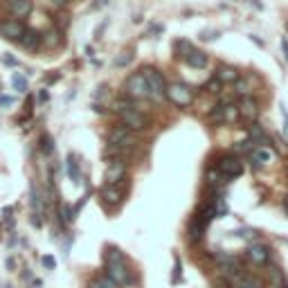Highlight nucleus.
I'll list each match as a JSON object with an SVG mask.
<instances>
[{"label":"nucleus","instance_id":"f257e3e1","mask_svg":"<svg viewBox=\"0 0 288 288\" xmlns=\"http://www.w3.org/2000/svg\"><path fill=\"white\" fill-rule=\"evenodd\" d=\"M106 277L117 286H131L133 284V273L128 270L126 264L122 261H108L106 264Z\"/></svg>","mask_w":288,"mask_h":288},{"label":"nucleus","instance_id":"f03ea898","mask_svg":"<svg viewBox=\"0 0 288 288\" xmlns=\"http://www.w3.org/2000/svg\"><path fill=\"white\" fill-rule=\"evenodd\" d=\"M144 79H147V86H149V95H151L156 102H162V99L167 97L165 77L153 68H144Z\"/></svg>","mask_w":288,"mask_h":288},{"label":"nucleus","instance_id":"7ed1b4c3","mask_svg":"<svg viewBox=\"0 0 288 288\" xmlns=\"http://www.w3.org/2000/svg\"><path fill=\"white\" fill-rule=\"evenodd\" d=\"M119 117H122V124L128 128V131H144V128H149V117L142 111H137V108L122 111L119 113Z\"/></svg>","mask_w":288,"mask_h":288},{"label":"nucleus","instance_id":"20e7f679","mask_svg":"<svg viewBox=\"0 0 288 288\" xmlns=\"http://www.w3.org/2000/svg\"><path fill=\"white\" fill-rule=\"evenodd\" d=\"M167 97L176 106H189L191 99H194V93H191L187 83H171V86H167Z\"/></svg>","mask_w":288,"mask_h":288},{"label":"nucleus","instance_id":"39448f33","mask_svg":"<svg viewBox=\"0 0 288 288\" xmlns=\"http://www.w3.org/2000/svg\"><path fill=\"white\" fill-rule=\"evenodd\" d=\"M124 90H126V95L131 99L147 97V95H149V86H147L144 74H131V77L126 79V83H124Z\"/></svg>","mask_w":288,"mask_h":288},{"label":"nucleus","instance_id":"423d86ee","mask_svg":"<svg viewBox=\"0 0 288 288\" xmlns=\"http://www.w3.org/2000/svg\"><path fill=\"white\" fill-rule=\"evenodd\" d=\"M25 34V25L18 20L9 18V20H0V36L7 41H20Z\"/></svg>","mask_w":288,"mask_h":288},{"label":"nucleus","instance_id":"0eeeda50","mask_svg":"<svg viewBox=\"0 0 288 288\" xmlns=\"http://www.w3.org/2000/svg\"><path fill=\"white\" fill-rule=\"evenodd\" d=\"M219 171L223 173L225 178H236L243 173V162L239 160V158L230 156V158H223V160L219 162Z\"/></svg>","mask_w":288,"mask_h":288},{"label":"nucleus","instance_id":"6e6552de","mask_svg":"<svg viewBox=\"0 0 288 288\" xmlns=\"http://www.w3.org/2000/svg\"><path fill=\"white\" fill-rule=\"evenodd\" d=\"M124 176H126V162L124 160H113L111 165H108L106 169V182L108 185H117L119 180H124Z\"/></svg>","mask_w":288,"mask_h":288},{"label":"nucleus","instance_id":"1a4fd4ad","mask_svg":"<svg viewBox=\"0 0 288 288\" xmlns=\"http://www.w3.org/2000/svg\"><path fill=\"white\" fill-rule=\"evenodd\" d=\"M239 115L243 119H248V122H254V119L259 117V102L254 97H243V102L239 104Z\"/></svg>","mask_w":288,"mask_h":288},{"label":"nucleus","instance_id":"9d476101","mask_svg":"<svg viewBox=\"0 0 288 288\" xmlns=\"http://www.w3.org/2000/svg\"><path fill=\"white\" fill-rule=\"evenodd\" d=\"M133 140L128 135V128L126 126H119V128H113L111 135H108V147H131Z\"/></svg>","mask_w":288,"mask_h":288},{"label":"nucleus","instance_id":"9b49d317","mask_svg":"<svg viewBox=\"0 0 288 288\" xmlns=\"http://www.w3.org/2000/svg\"><path fill=\"white\" fill-rule=\"evenodd\" d=\"M248 259L254 266H266L268 264V259H270V252L264 243H252L248 248Z\"/></svg>","mask_w":288,"mask_h":288},{"label":"nucleus","instance_id":"f8f14e48","mask_svg":"<svg viewBox=\"0 0 288 288\" xmlns=\"http://www.w3.org/2000/svg\"><path fill=\"white\" fill-rule=\"evenodd\" d=\"M205 230H207V225L194 214V219L187 225V241H189V243H198V241L203 239V234H205Z\"/></svg>","mask_w":288,"mask_h":288},{"label":"nucleus","instance_id":"ddd939ff","mask_svg":"<svg viewBox=\"0 0 288 288\" xmlns=\"http://www.w3.org/2000/svg\"><path fill=\"white\" fill-rule=\"evenodd\" d=\"M20 45H23L27 52H36L41 45V34L36 30H25L23 39H20Z\"/></svg>","mask_w":288,"mask_h":288},{"label":"nucleus","instance_id":"4468645a","mask_svg":"<svg viewBox=\"0 0 288 288\" xmlns=\"http://www.w3.org/2000/svg\"><path fill=\"white\" fill-rule=\"evenodd\" d=\"M216 79H219L221 83H234L236 79H239V72H236V68H232V65H221V68L216 70Z\"/></svg>","mask_w":288,"mask_h":288},{"label":"nucleus","instance_id":"2eb2a0df","mask_svg":"<svg viewBox=\"0 0 288 288\" xmlns=\"http://www.w3.org/2000/svg\"><path fill=\"white\" fill-rule=\"evenodd\" d=\"M9 11L14 16H27L32 11V0H9Z\"/></svg>","mask_w":288,"mask_h":288},{"label":"nucleus","instance_id":"dca6fc26","mask_svg":"<svg viewBox=\"0 0 288 288\" xmlns=\"http://www.w3.org/2000/svg\"><path fill=\"white\" fill-rule=\"evenodd\" d=\"M207 54L205 52H198V50H191L189 54H187V63L191 65V68H198V70H203V68H207Z\"/></svg>","mask_w":288,"mask_h":288},{"label":"nucleus","instance_id":"f3484780","mask_svg":"<svg viewBox=\"0 0 288 288\" xmlns=\"http://www.w3.org/2000/svg\"><path fill=\"white\" fill-rule=\"evenodd\" d=\"M61 32L57 30V27H52L50 32H45V34H41V41L45 43V48H50V50H54V48H59V43H61Z\"/></svg>","mask_w":288,"mask_h":288},{"label":"nucleus","instance_id":"a211bd4d","mask_svg":"<svg viewBox=\"0 0 288 288\" xmlns=\"http://www.w3.org/2000/svg\"><path fill=\"white\" fill-rule=\"evenodd\" d=\"M270 160H273V151H270L268 147H261V149H257V151L252 153L254 169H259V162H261V165H268Z\"/></svg>","mask_w":288,"mask_h":288},{"label":"nucleus","instance_id":"6ab92c4d","mask_svg":"<svg viewBox=\"0 0 288 288\" xmlns=\"http://www.w3.org/2000/svg\"><path fill=\"white\" fill-rule=\"evenodd\" d=\"M102 198L106 200L108 205H117L119 200H122V194H119L117 189H115V187H111V185H106L102 189Z\"/></svg>","mask_w":288,"mask_h":288},{"label":"nucleus","instance_id":"aec40b11","mask_svg":"<svg viewBox=\"0 0 288 288\" xmlns=\"http://www.w3.org/2000/svg\"><path fill=\"white\" fill-rule=\"evenodd\" d=\"M108 261H122V264H126V257H124V252L119 248H111V245H108L106 248V264Z\"/></svg>","mask_w":288,"mask_h":288},{"label":"nucleus","instance_id":"412c9836","mask_svg":"<svg viewBox=\"0 0 288 288\" xmlns=\"http://www.w3.org/2000/svg\"><path fill=\"white\" fill-rule=\"evenodd\" d=\"M86 288H119V286L117 284H113L108 277H102V279H93V282H88Z\"/></svg>","mask_w":288,"mask_h":288},{"label":"nucleus","instance_id":"4be33fe9","mask_svg":"<svg viewBox=\"0 0 288 288\" xmlns=\"http://www.w3.org/2000/svg\"><path fill=\"white\" fill-rule=\"evenodd\" d=\"M41 151H43V156H52V151H54V142L48 133L41 135Z\"/></svg>","mask_w":288,"mask_h":288},{"label":"nucleus","instance_id":"5701e85b","mask_svg":"<svg viewBox=\"0 0 288 288\" xmlns=\"http://www.w3.org/2000/svg\"><path fill=\"white\" fill-rule=\"evenodd\" d=\"M234 93L239 95V97H248V95H250V83L245 81V79H243V81L236 79V81H234Z\"/></svg>","mask_w":288,"mask_h":288},{"label":"nucleus","instance_id":"b1692460","mask_svg":"<svg viewBox=\"0 0 288 288\" xmlns=\"http://www.w3.org/2000/svg\"><path fill=\"white\" fill-rule=\"evenodd\" d=\"M236 113H239V106H234V104H228V106H223V119H225V122H234V119H236Z\"/></svg>","mask_w":288,"mask_h":288},{"label":"nucleus","instance_id":"393cba45","mask_svg":"<svg viewBox=\"0 0 288 288\" xmlns=\"http://www.w3.org/2000/svg\"><path fill=\"white\" fill-rule=\"evenodd\" d=\"M65 167H68L70 178H72L74 182H79V169H77V160H74V156H68V162H65Z\"/></svg>","mask_w":288,"mask_h":288},{"label":"nucleus","instance_id":"a878e982","mask_svg":"<svg viewBox=\"0 0 288 288\" xmlns=\"http://www.w3.org/2000/svg\"><path fill=\"white\" fill-rule=\"evenodd\" d=\"M214 216H216V219H223V216H228V203H225V198H216Z\"/></svg>","mask_w":288,"mask_h":288},{"label":"nucleus","instance_id":"bb28decb","mask_svg":"<svg viewBox=\"0 0 288 288\" xmlns=\"http://www.w3.org/2000/svg\"><path fill=\"white\" fill-rule=\"evenodd\" d=\"M11 83H14V88L18 90V93H25V90H27V79H25L23 74H14V77H11Z\"/></svg>","mask_w":288,"mask_h":288},{"label":"nucleus","instance_id":"cd10ccee","mask_svg":"<svg viewBox=\"0 0 288 288\" xmlns=\"http://www.w3.org/2000/svg\"><path fill=\"white\" fill-rule=\"evenodd\" d=\"M205 90H207V93H212V95H219L221 90H223V83L214 77V79H210V81L205 83Z\"/></svg>","mask_w":288,"mask_h":288},{"label":"nucleus","instance_id":"c85d7f7f","mask_svg":"<svg viewBox=\"0 0 288 288\" xmlns=\"http://www.w3.org/2000/svg\"><path fill=\"white\" fill-rule=\"evenodd\" d=\"M250 135H252V137H250V140H259V142H261V140H266V131H264V128H261V126H259V124H252V128H250Z\"/></svg>","mask_w":288,"mask_h":288},{"label":"nucleus","instance_id":"c756f323","mask_svg":"<svg viewBox=\"0 0 288 288\" xmlns=\"http://www.w3.org/2000/svg\"><path fill=\"white\" fill-rule=\"evenodd\" d=\"M191 52V43H187V41H178L176 43V54L178 57H185L187 59V54Z\"/></svg>","mask_w":288,"mask_h":288},{"label":"nucleus","instance_id":"7c9ffc66","mask_svg":"<svg viewBox=\"0 0 288 288\" xmlns=\"http://www.w3.org/2000/svg\"><path fill=\"white\" fill-rule=\"evenodd\" d=\"M252 144H254L252 140H245V142H236L234 151H236V153H250V151H252Z\"/></svg>","mask_w":288,"mask_h":288},{"label":"nucleus","instance_id":"2f4dec72","mask_svg":"<svg viewBox=\"0 0 288 288\" xmlns=\"http://www.w3.org/2000/svg\"><path fill=\"white\" fill-rule=\"evenodd\" d=\"M210 119H212V122H225V119H223V104L214 106V111L210 113Z\"/></svg>","mask_w":288,"mask_h":288},{"label":"nucleus","instance_id":"473e14b6","mask_svg":"<svg viewBox=\"0 0 288 288\" xmlns=\"http://www.w3.org/2000/svg\"><path fill=\"white\" fill-rule=\"evenodd\" d=\"M241 288H264V286H261V282H259V279H254V277H243Z\"/></svg>","mask_w":288,"mask_h":288},{"label":"nucleus","instance_id":"72a5a7b5","mask_svg":"<svg viewBox=\"0 0 288 288\" xmlns=\"http://www.w3.org/2000/svg\"><path fill=\"white\" fill-rule=\"evenodd\" d=\"M234 234H236V236H241V239H254V230L243 228V230H236Z\"/></svg>","mask_w":288,"mask_h":288},{"label":"nucleus","instance_id":"f704fd0d","mask_svg":"<svg viewBox=\"0 0 288 288\" xmlns=\"http://www.w3.org/2000/svg\"><path fill=\"white\" fill-rule=\"evenodd\" d=\"M182 279V266H180V259L176 257V268H173V284H178Z\"/></svg>","mask_w":288,"mask_h":288},{"label":"nucleus","instance_id":"c9c22d12","mask_svg":"<svg viewBox=\"0 0 288 288\" xmlns=\"http://www.w3.org/2000/svg\"><path fill=\"white\" fill-rule=\"evenodd\" d=\"M14 102H16L14 97H9V95H2V97H0V108H9V106H14Z\"/></svg>","mask_w":288,"mask_h":288},{"label":"nucleus","instance_id":"e433bc0d","mask_svg":"<svg viewBox=\"0 0 288 288\" xmlns=\"http://www.w3.org/2000/svg\"><path fill=\"white\" fill-rule=\"evenodd\" d=\"M41 261H43V266H45V268H50V270L57 268V261H54V257H50V254H48V257H43Z\"/></svg>","mask_w":288,"mask_h":288},{"label":"nucleus","instance_id":"4c0bfd02","mask_svg":"<svg viewBox=\"0 0 288 288\" xmlns=\"http://www.w3.org/2000/svg\"><path fill=\"white\" fill-rule=\"evenodd\" d=\"M50 5H52L54 9H63V7L68 5V0H50Z\"/></svg>","mask_w":288,"mask_h":288},{"label":"nucleus","instance_id":"58836bf2","mask_svg":"<svg viewBox=\"0 0 288 288\" xmlns=\"http://www.w3.org/2000/svg\"><path fill=\"white\" fill-rule=\"evenodd\" d=\"M282 50H284V59L288 61V41L286 39H282Z\"/></svg>","mask_w":288,"mask_h":288},{"label":"nucleus","instance_id":"ea45409f","mask_svg":"<svg viewBox=\"0 0 288 288\" xmlns=\"http://www.w3.org/2000/svg\"><path fill=\"white\" fill-rule=\"evenodd\" d=\"M2 61H5L7 65H18V61H16L14 57H2Z\"/></svg>","mask_w":288,"mask_h":288},{"label":"nucleus","instance_id":"a19ab883","mask_svg":"<svg viewBox=\"0 0 288 288\" xmlns=\"http://www.w3.org/2000/svg\"><path fill=\"white\" fill-rule=\"evenodd\" d=\"M128 61H131V54H124L122 59H117V65H126Z\"/></svg>","mask_w":288,"mask_h":288},{"label":"nucleus","instance_id":"79ce46f5","mask_svg":"<svg viewBox=\"0 0 288 288\" xmlns=\"http://www.w3.org/2000/svg\"><path fill=\"white\" fill-rule=\"evenodd\" d=\"M48 99H50L48 90H41V93H39V102H41V104H43V102H48Z\"/></svg>","mask_w":288,"mask_h":288},{"label":"nucleus","instance_id":"37998d69","mask_svg":"<svg viewBox=\"0 0 288 288\" xmlns=\"http://www.w3.org/2000/svg\"><path fill=\"white\" fill-rule=\"evenodd\" d=\"M41 286H43V284H41V279H32V284L27 288H41Z\"/></svg>","mask_w":288,"mask_h":288},{"label":"nucleus","instance_id":"c03bdc74","mask_svg":"<svg viewBox=\"0 0 288 288\" xmlns=\"http://www.w3.org/2000/svg\"><path fill=\"white\" fill-rule=\"evenodd\" d=\"M282 205H284V212L288 214V196H284V203H282Z\"/></svg>","mask_w":288,"mask_h":288}]
</instances>
